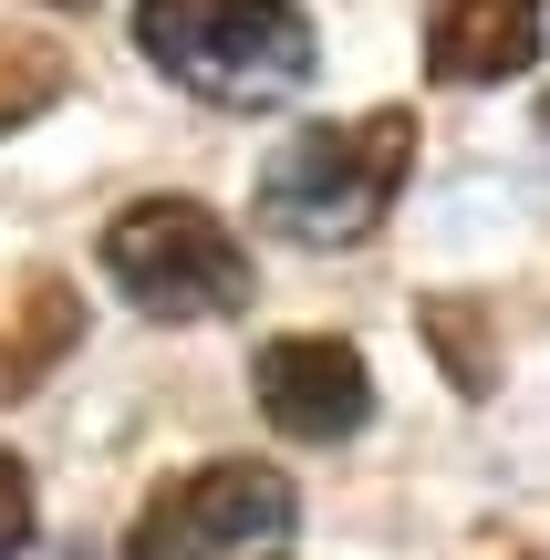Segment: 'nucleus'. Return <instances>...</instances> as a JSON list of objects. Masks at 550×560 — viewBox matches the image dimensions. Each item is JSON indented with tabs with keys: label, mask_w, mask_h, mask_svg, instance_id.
Instances as JSON below:
<instances>
[{
	"label": "nucleus",
	"mask_w": 550,
	"mask_h": 560,
	"mask_svg": "<svg viewBox=\"0 0 550 560\" xmlns=\"http://www.w3.org/2000/svg\"><path fill=\"white\" fill-rule=\"evenodd\" d=\"M104 280L145 322H229L249 312V249L208 198H136L104 229Z\"/></svg>",
	"instance_id": "3"
},
{
	"label": "nucleus",
	"mask_w": 550,
	"mask_h": 560,
	"mask_svg": "<svg viewBox=\"0 0 550 560\" xmlns=\"http://www.w3.org/2000/svg\"><path fill=\"white\" fill-rule=\"evenodd\" d=\"M426 342H436V363L457 374V395H489V384H499L489 312H478V301H447V291H436V301H426Z\"/></svg>",
	"instance_id": "8"
},
{
	"label": "nucleus",
	"mask_w": 550,
	"mask_h": 560,
	"mask_svg": "<svg viewBox=\"0 0 550 560\" xmlns=\"http://www.w3.org/2000/svg\"><path fill=\"white\" fill-rule=\"evenodd\" d=\"M136 42L166 83L208 104H291L323 62L291 0H136Z\"/></svg>",
	"instance_id": "2"
},
{
	"label": "nucleus",
	"mask_w": 550,
	"mask_h": 560,
	"mask_svg": "<svg viewBox=\"0 0 550 560\" xmlns=\"http://www.w3.org/2000/svg\"><path fill=\"white\" fill-rule=\"evenodd\" d=\"M249 395H260V416L291 446H343L374 416V363L353 342H332V332H291V342H260Z\"/></svg>",
	"instance_id": "5"
},
{
	"label": "nucleus",
	"mask_w": 550,
	"mask_h": 560,
	"mask_svg": "<svg viewBox=\"0 0 550 560\" xmlns=\"http://www.w3.org/2000/svg\"><path fill=\"white\" fill-rule=\"evenodd\" d=\"M21 332H11V353H0V395H11V384H32L42 363H62L73 353V332H83V301L62 291V280H21Z\"/></svg>",
	"instance_id": "7"
},
{
	"label": "nucleus",
	"mask_w": 550,
	"mask_h": 560,
	"mask_svg": "<svg viewBox=\"0 0 550 560\" xmlns=\"http://www.w3.org/2000/svg\"><path fill=\"white\" fill-rule=\"evenodd\" d=\"M406 166H416V115L406 104L353 115V125H302L260 166V229L270 240H302V249H353L395 208Z\"/></svg>",
	"instance_id": "1"
},
{
	"label": "nucleus",
	"mask_w": 550,
	"mask_h": 560,
	"mask_svg": "<svg viewBox=\"0 0 550 560\" xmlns=\"http://www.w3.org/2000/svg\"><path fill=\"white\" fill-rule=\"evenodd\" d=\"M52 94H62V52H42V42H11V32H0V136H11V125H32Z\"/></svg>",
	"instance_id": "9"
},
{
	"label": "nucleus",
	"mask_w": 550,
	"mask_h": 560,
	"mask_svg": "<svg viewBox=\"0 0 550 560\" xmlns=\"http://www.w3.org/2000/svg\"><path fill=\"white\" fill-rule=\"evenodd\" d=\"M540 32H550V0H426V73L489 94V83L540 62Z\"/></svg>",
	"instance_id": "6"
},
{
	"label": "nucleus",
	"mask_w": 550,
	"mask_h": 560,
	"mask_svg": "<svg viewBox=\"0 0 550 560\" xmlns=\"http://www.w3.org/2000/svg\"><path fill=\"white\" fill-rule=\"evenodd\" d=\"M540 125H550V115H540Z\"/></svg>",
	"instance_id": "12"
},
{
	"label": "nucleus",
	"mask_w": 550,
	"mask_h": 560,
	"mask_svg": "<svg viewBox=\"0 0 550 560\" xmlns=\"http://www.w3.org/2000/svg\"><path fill=\"white\" fill-rule=\"evenodd\" d=\"M32 550V478H21V457L0 446V560Z\"/></svg>",
	"instance_id": "10"
},
{
	"label": "nucleus",
	"mask_w": 550,
	"mask_h": 560,
	"mask_svg": "<svg viewBox=\"0 0 550 560\" xmlns=\"http://www.w3.org/2000/svg\"><path fill=\"white\" fill-rule=\"evenodd\" d=\"M52 11H94V0H52Z\"/></svg>",
	"instance_id": "11"
},
{
	"label": "nucleus",
	"mask_w": 550,
	"mask_h": 560,
	"mask_svg": "<svg viewBox=\"0 0 550 560\" xmlns=\"http://www.w3.org/2000/svg\"><path fill=\"white\" fill-rule=\"evenodd\" d=\"M270 540H291V478L260 457H208L136 509L125 560H249Z\"/></svg>",
	"instance_id": "4"
}]
</instances>
